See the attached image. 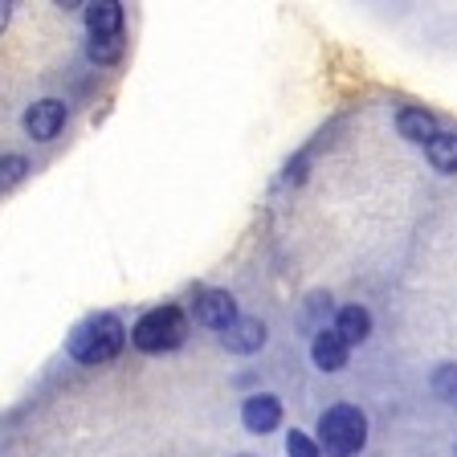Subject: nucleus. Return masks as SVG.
I'll use <instances>...</instances> for the list:
<instances>
[{"label":"nucleus","instance_id":"obj_10","mask_svg":"<svg viewBox=\"0 0 457 457\" xmlns=\"http://www.w3.org/2000/svg\"><path fill=\"white\" fill-rule=\"evenodd\" d=\"M262 343H266V327H262V319H237V323L225 331V347H228V352L249 355V352H257Z\"/></svg>","mask_w":457,"mask_h":457},{"label":"nucleus","instance_id":"obj_6","mask_svg":"<svg viewBox=\"0 0 457 457\" xmlns=\"http://www.w3.org/2000/svg\"><path fill=\"white\" fill-rule=\"evenodd\" d=\"M241 420H245L249 433H270L282 420V400L270 396V392H257V396H249L241 404Z\"/></svg>","mask_w":457,"mask_h":457},{"label":"nucleus","instance_id":"obj_4","mask_svg":"<svg viewBox=\"0 0 457 457\" xmlns=\"http://www.w3.org/2000/svg\"><path fill=\"white\" fill-rule=\"evenodd\" d=\"M62 127H66V103H57V98H41V103H33L25 111V131L37 143L54 139Z\"/></svg>","mask_w":457,"mask_h":457},{"label":"nucleus","instance_id":"obj_14","mask_svg":"<svg viewBox=\"0 0 457 457\" xmlns=\"http://www.w3.org/2000/svg\"><path fill=\"white\" fill-rule=\"evenodd\" d=\"M25 171H29V163L21 160V155H4V160H0V192L17 188V184L25 180Z\"/></svg>","mask_w":457,"mask_h":457},{"label":"nucleus","instance_id":"obj_1","mask_svg":"<svg viewBox=\"0 0 457 457\" xmlns=\"http://www.w3.org/2000/svg\"><path fill=\"white\" fill-rule=\"evenodd\" d=\"M123 343H127V327L114 314H90L70 335V355L78 363H106L123 352Z\"/></svg>","mask_w":457,"mask_h":457},{"label":"nucleus","instance_id":"obj_15","mask_svg":"<svg viewBox=\"0 0 457 457\" xmlns=\"http://www.w3.org/2000/svg\"><path fill=\"white\" fill-rule=\"evenodd\" d=\"M286 453L290 457H319V441H311L306 437V433H290V437H286Z\"/></svg>","mask_w":457,"mask_h":457},{"label":"nucleus","instance_id":"obj_9","mask_svg":"<svg viewBox=\"0 0 457 457\" xmlns=\"http://www.w3.org/2000/svg\"><path fill=\"white\" fill-rule=\"evenodd\" d=\"M396 127L409 143H425L428 147V143L437 139V119L428 111H420V106H404V111L396 114Z\"/></svg>","mask_w":457,"mask_h":457},{"label":"nucleus","instance_id":"obj_16","mask_svg":"<svg viewBox=\"0 0 457 457\" xmlns=\"http://www.w3.org/2000/svg\"><path fill=\"white\" fill-rule=\"evenodd\" d=\"M433 388H437V396L453 400L457 396V368H441L437 376H433Z\"/></svg>","mask_w":457,"mask_h":457},{"label":"nucleus","instance_id":"obj_8","mask_svg":"<svg viewBox=\"0 0 457 457\" xmlns=\"http://www.w3.org/2000/svg\"><path fill=\"white\" fill-rule=\"evenodd\" d=\"M347 352H352V347L339 339V331H335V327H331V331H319V335H314V343H311V355H314V363H319L323 371L347 368Z\"/></svg>","mask_w":457,"mask_h":457},{"label":"nucleus","instance_id":"obj_7","mask_svg":"<svg viewBox=\"0 0 457 457\" xmlns=\"http://www.w3.org/2000/svg\"><path fill=\"white\" fill-rule=\"evenodd\" d=\"M90 37H123V4L119 0H95L86 4Z\"/></svg>","mask_w":457,"mask_h":457},{"label":"nucleus","instance_id":"obj_5","mask_svg":"<svg viewBox=\"0 0 457 457\" xmlns=\"http://www.w3.org/2000/svg\"><path fill=\"white\" fill-rule=\"evenodd\" d=\"M196 319L204 327H212V331H228L237 323V303H233L228 290H204L196 298Z\"/></svg>","mask_w":457,"mask_h":457},{"label":"nucleus","instance_id":"obj_17","mask_svg":"<svg viewBox=\"0 0 457 457\" xmlns=\"http://www.w3.org/2000/svg\"><path fill=\"white\" fill-rule=\"evenodd\" d=\"M9 25V4H0V29Z\"/></svg>","mask_w":457,"mask_h":457},{"label":"nucleus","instance_id":"obj_2","mask_svg":"<svg viewBox=\"0 0 457 457\" xmlns=\"http://www.w3.org/2000/svg\"><path fill=\"white\" fill-rule=\"evenodd\" d=\"M368 441V417L355 404H335L319 417V449L331 457H352Z\"/></svg>","mask_w":457,"mask_h":457},{"label":"nucleus","instance_id":"obj_13","mask_svg":"<svg viewBox=\"0 0 457 457\" xmlns=\"http://www.w3.org/2000/svg\"><path fill=\"white\" fill-rule=\"evenodd\" d=\"M86 54H90V62H98V66L119 62V54H123V37H95Z\"/></svg>","mask_w":457,"mask_h":457},{"label":"nucleus","instance_id":"obj_3","mask_svg":"<svg viewBox=\"0 0 457 457\" xmlns=\"http://www.w3.org/2000/svg\"><path fill=\"white\" fill-rule=\"evenodd\" d=\"M184 335H188V323H184V314L176 306H155L147 311L135 323L131 331V343L139 352H171V347H180Z\"/></svg>","mask_w":457,"mask_h":457},{"label":"nucleus","instance_id":"obj_12","mask_svg":"<svg viewBox=\"0 0 457 457\" xmlns=\"http://www.w3.org/2000/svg\"><path fill=\"white\" fill-rule=\"evenodd\" d=\"M428 152V163L437 171H457V135H441L437 131V139L425 147Z\"/></svg>","mask_w":457,"mask_h":457},{"label":"nucleus","instance_id":"obj_11","mask_svg":"<svg viewBox=\"0 0 457 457\" xmlns=\"http://www.w3.org/2000/svg\"><path fill=\"white\" fill-rule=\"evenodd\" d=\"M335 331H339V339L347 343V347H352V343H363L371 335V314L363 311V306H343Z\"/></svg>","mask_w":457,"mask_h":457}]
</instances>
